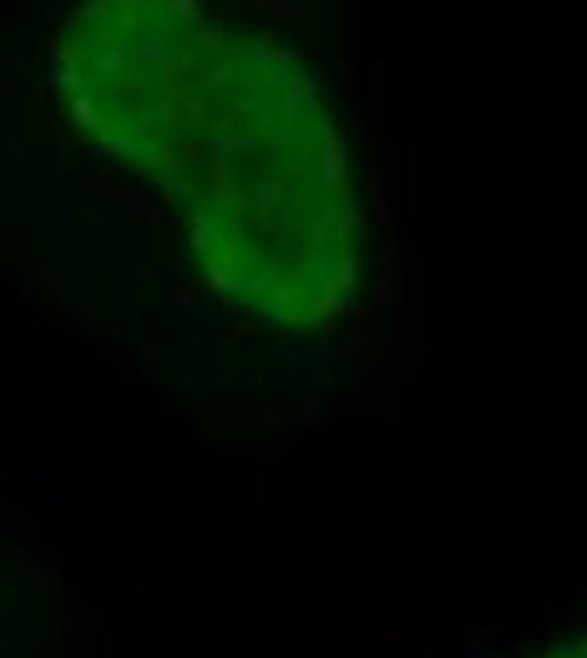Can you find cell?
<instances>
[{"mask_svg": "<svg viewBox=\"0 0 587 658\" xmlns=\"http://www.w3.org/2000/svg\"><path fill=\"white\" fill-rule=\"evenodd\" d=\"M208 284L304 329L355 289V198L314 76L269 36L233 31L178 168L157 188Z\"/></svg>", "mask_w": 587, "mask_h": 658, "instance_id": "cell-1", "label": "cell"}, {"mask_svg": "<svg viewBox=\"0 0 587 658\" xmlns=\"http://www.w3.org/2000/svg\"><path fill=\"white\" fill-rule=\"evenodd\" d=\"M203 0H81L51 41L71 127L107 157L167 183L233 46Z\"/></svg>", "mask_w": 587, "mask_h": 658, "instance_id": "cell-2", "label": "cell"}, {"mask_svg": "<svg viewBox=\"0 0 587 658\" xmlns=\"http://www.w3.org/2000/svg\"><path fill=\"white\" fill-rule=\"evenodd\" d=\"M537 658H587V638H572V643H557V648H547V653H537Z\"/></svg>", "mask_w": 587, "mask_h": 658, "instance_id": "cell-3", "label": "cell"}]
</instances>
